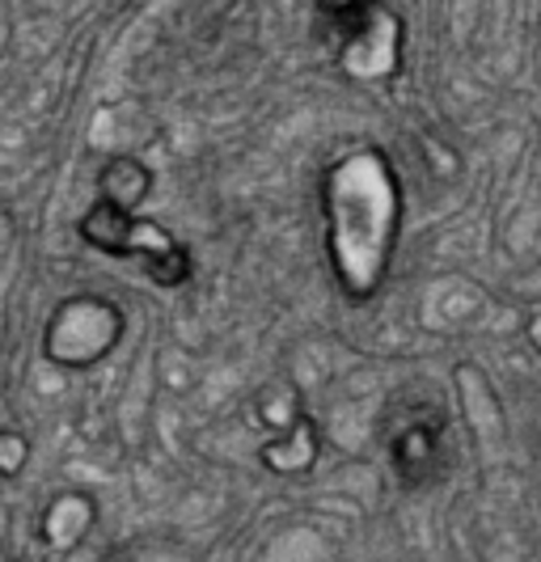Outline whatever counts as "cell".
Masks as SVG:
<instances>
[{"label": "cell", "mask_w": 541, "mask_h": 562, "mask_svg": "<svg viewBox=\"0 0 541 562\" xmlns=\"http://www.w3.org/2000/svg\"><path fill=\"white\" fill-rule=\"evenodd\" d=\"M402 195L385 153L360 148L326 173V225L330 262L347 296H372L394 258Z\"/></svg>", "instance_id": "cell-1"}, {"label": "cell", "mask_w": 541, "mask_h": 562, "mask_svg": "<svg viewBox=\"0 0 541 562\" xmlns=\"http://www.w3.org/2000/svg\"><path fill=\"white\" fill-rule=\"evenodd\" d=\"M81 237L93 250L140 262L144 271L157 283H166V288H178L191 276V258H187V250L173 241L166 228L153 225V221H140V216L114 207L106 199L81 221Z\"/></svg>", "instance_id": "cell-2"}, {"label": "cell", "mask_w": 541, "mask_h": 562, "mask_svg": "<svg viewBox=\"0 0 541 562\" xmlns=\"http://www.w3.org/2000/svg\"><path fill=\"white\" fill-rule=\"evenodd\" d=\"M330 43L347 77L356 81L394 77L402 59V18L394 9H385V0H376L364 13H356Z\"/></svg>", "instance_id": "cell-3"}, {"label": "cell", "mask_w": 541, "mask_h": 562, "mask_svg": "<svg viewBox=\"0 0 541 562\" xmlns=\"http://www.w3.org/2000/svg\"><path fill=\"white\" fill-rule=\"evenodd\" d=\"M440 461V427L431 419H406L394 436V465L410 486H419L424 479H431Z\"/></svg>", "instance_id": "cell-4"}, {"label": "cell", "mask_w": 541, "mask_h": 562, "mask_svg": "<svg viewBox=\"0 0 541 562\" xmlns=\"http://www.w3.org/2000/svg\"><path fill=\"white\" fill-rule=\"evenodd\" d=\"M314 457H317V431L309 415H301L284 436H275V440L262 449L267 470H275V474H301V470L314 465Z\"/></svg>", "instance_id": "cell-5"}, {"label": "cell", "mask_w": 541, "mask_h": 562, "mask_svg": "<svg viewBox=\"0 0 541 562\" xmlns=\"http://www.w3.org/2000/svg\"><path fill=\"white\" fill-rule=\"evenodd\" d=\"M148 182H153V178H148V169H144L136 157H114V161H106V169L98 173L102 199L114 203V207H123V212H132V207L148 195Z\"/></svg>", "instance_id": "cell-6"}, {"label": "cell", "mask_w": 541, "mask_h": 562, "mask_svg": "<svg viewBox=\"0 0 541 562\" xmlns=\"http://www.w3.org/2000/svg\"><path fill=\"white\" fill-rule=\"evenodd\" d=\"M369 4H376V0H317V13H322V26H326V34L335 38L356 13H364Z\"/></svg>", "instance_id": "cell-7"}]
</instances>
